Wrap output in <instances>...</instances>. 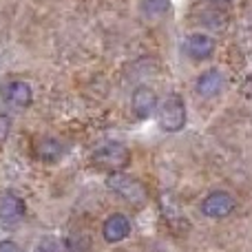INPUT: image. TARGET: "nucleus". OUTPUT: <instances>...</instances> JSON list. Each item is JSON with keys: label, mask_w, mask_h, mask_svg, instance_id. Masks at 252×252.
Here are the masks:
<instances>
[{"label": "nucleus", "mask_w": 252, "mask_h": 252, "mask_svg": "<svg viewBox=\"0 0 252 252\" xmlns=\"http://www.w3.org/2000/svg\"><path fill=\"white\" fill-rule=\"evenodd\" d=\"M237 208V199L228 190H213L201 201V213L210 219H223Z\"/></svg>", "instance_id": "obj_4"}, {"label": "nucleus", "mask_w": 252, "mask_h": 252, "mask_svg": "<svg viewBox=\"0 0 252 252\" xmlns=\"http://www.w3.org/2000/svg\"><path fill=\"white\" fill-rule=\"evenodd\" d=\"M241 91H244L248 97H252V75H250L248 80H246V84H244V87H241Z\"/></svg>", "instance_id": "obj_16"}, {"label": "nucleus", "mask_w": 252, "mask_h": 252, "mask_svg": "<svg viewBox=\"0 0 252 252\" xmlns=\"http://www.w3.org/2000/svg\"><path fill=\"white\" fill-rule=\"evenodd\" d=\"M130 109H133V115L137 120H148L157 109V93L148 87H137L133 91Z\"/></svg>", "instance_id": "obj_7"}, {"label": "nucleus", "mask_w": 252, "mask_h": 252, "mask_svg": "<svg viewBox=\"0 0 252 252\" xmlns=\"http://www.w3.org/2000/svg\"><path fill=\"white\" fill-rule=\"evenodd\" d=\"M4 100L13 106L25 109V106H29L31 100H33V91H31V87L27 82L13 80V82H7V87H4Z\"/></svg>", "instance_id": "obj_10"}, {"label": "nucleus", "mask_w": 252, "mask_h": 252, "mask_svg": "<svg viewBox=\"0 0 252 252\" xmlns=\"http://www.w3.org/2000/svg\"><path fill=\"white\" fill-rule=\"evenodd\" d=\"M9 130H11V120H9L4 113H0V142H4V139H7Z\"/></svg>", "instance_id": "obj_14"}, {"label": "nucleus", "mask_w": 252, "mask_h": 252, "mask_svg": "<svg viewBox=\"0 0 252 252\" xmlns=\"http://www.w3.org/2000/svg\"><path fill=\"white\" fill-rule=\"evenodd\" d=\"M106 186H109L115 195H120L124 201H128V204H133V206H144L148 199V192H146V188H144V184L139 182V179L122 173V170H120V173H111L109 179H106Z\"/></svg>", "instance_id": "obj_1"}, {"label": "nucleus", "mask_w": 252, "mask_h": 252, "mask_svg": "<svg viewBox=\"0 0 252 252\" xmlns=\"http://www.w3.org/2000/svg\"><path fill=\"white\" fill-rule=\"evenodd\" d=\"M142 13L148 20H161L170 13V0H142Z\"/></svg>", "instance_id": "obj_12"}, {"label": "nucleus", "mask_w": 252, "mask_h": 252, "mask_svg": "<svg viewBox=\"0 0 252 252\" xmlns=\"http://www.w3.org/2000/svg\"><path fill=\"white\" fill-rule=\"evenodd\" d=\"M213 51H215V40L206 33H190L184 40V53L195 62H201V60H206V58H210Z\"/></svg>", "instance_id": "obj_8"}, {"label": "nucleus", "mask_w": 252, "mask_h": 252, "mask_svg": "<svg viewBox=\"0 0 252 252\" xmlns=\"http://www.w3.org/2000/svg\"><path fill=\"white\" fill-rule=\"evenodd\" d=\"M27 206L16 192H4L0 197V228L11 230L25 219Z\"/></svg>", "instance_id": "obj_5"}, {"label": "nucleus", "mask_w": 252, "mask_h": 252, "mask_svg": "<svg viewBox=\"0 0 252 252\" xmlns=\"http://www.w3.org/2000/svg\"><path fill=\"white\" fill-rule=\"evenodd\" d=\"M62 153H64L62 144L53 137H42V139H38V144H35V155H38L42 161H58L62 157Z\"/></svg>", "instance_id": "obj_11"}, {"label": "nucleus", "mask_w": 252, "mask_h": 252, "mask_svg": "<svg viewBox=\"0 0 252 252\" xmlns=\"http://www.w3.org/2000/svg\"><path fill=\"white\" fill-rule=\"evenodd\" d=\"M157 122H159V128L166 133H177L186 126V104H184L182 95L173 93L161 102L159 111H157Z\"/></svg>", "instance_id": "obj_2"}, {"label": "nucleus", "mask_w": 252, "mask_h": 252, "mask_svg": "<svg viewBox=\"0 0 252 252\" xmlns=\"http://www.w3.org/2000/svg\"><path fill=\"white\" fill-rule=\"evenodd\" d=\"M0 252H22V248L16 244V241L4 239V241H0Z\"/></svg>", "instance_id": "obj_15"}, {"label": "nucleus", "mask_w": 252, "mask_h": 252, "mask_svg": "<svg viewBox=\"0 0 252 252\" xmlns=\"http://www.w3.org/2000/svg\"><path fill=\"white\" fill-rule=\"evenodd\" d=\"M223 89V73L219 69H208L197 78L195 91L199 93L201 97H215L219 95Z\"/></svg>", "instance_id": "obj_9"}, {"label": "nucleus", "mask_w": 252, "mask_h": 252, "mask_svg": "<svg viewBox=\"0 0 252 252\" xmlns=\"http://www.w3.org/2000/svg\"><path fill=\"white\" fill-rule=\"evenodd\" d=\"M93 161H95V166L109 170V173H120V170H124L126 166H128L130 153L124 144L106 142V144H102L100 148L93 151Z\"/></svg>", "instance_id": "obj_3"}, {"label": "nucleus", "mask_w": 252, "mask_h": 252, "mask_svg": "<svg viewBox=\"0 0 252 252\" xmlns=\"http://www.w3.org/2000/svg\"><path fill=\"white\" fill-rule=\"evenodd\" d=\"M130 235V219L122 213H113L102 223V237L106 244H120Z\"/></svg>", "instance_id": "obj_6"}, {"label": "nucleus", "mask_w": 252, "mask_h": 252, "mask_svg": "<svg viewBox=\"0 0 252 252\" xmlns=\"http://www.w3.org/2000/svg\"><path fill=\"white\" fill-rule=\"evenodd\" d=\"M35 252H60V248H58V244L53 239H42L35 246Z\"/></svg>", "instance_id": "obj_13"}]
</instances>
